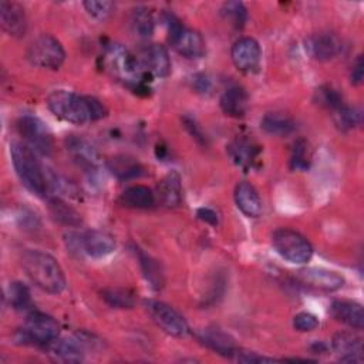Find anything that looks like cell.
Segmentation results:
<instances>
[{
  "label": "cell",
  "mask_w": 364,
  "mask_h": 364,
  "mask_svg": "<svg viewBox=\"0 0 364 364\" xmlns=\"http://www.w3.org/2000/svg\"><path fill=\"white\" fill-rule=\"evenodd\" d=\"M230 57L237 70L243 73H253L260 65L262 50L255 38L242 37L232 46Z\"/></svg>",
  "instance_id": "obj_11"
},
{
  "label": "cell",
  "mask_w": 364,
  "mask_h": 364,
  "mask_svg": "<svg viewBox=\"0 0 364 364\" xmlns=\"http://www.w3.org/2000/svg\"><path fill=\"white\" fill-rule=\"evenodd\" d=\"M262 128L270 135L286 136L294 131L296 124L290 117L284 114L269 112L262 119Z\"/></svg>",
  "instance_id": "obj_28"
},
{
  "label": "cell",
  "mask_w": 364,
  "mask_h": 364,
  "mask_svg": "<svg viewBox=\"0 0 364 364\" xmlns=\"http://www.w3.org/2000/svg\"><path fill=\"white\" fill-rule=\"evenodd\" d=\"M21 266L38 289L51 294H58L65 289V274L51 255L38 249H27L21 256Z\"/></svg>",
  "instance_id": "obj_2"
},
{
  "label": "cell",
  "mask_w": 364,
  "mask_h": 364,
  "mask_svg": "<svg viewBox=\"0 0 364 364\" xmlns=\"http://www.w3.org/2000/svg\"><path fill=\"white\" fill-rule=\"evenodd\" d=\"M46 350L54 358L64 361V363H80L84 360L85 346L82 341L75 336L74 338H55L51 341Z\"/></svg>",
  "instance_id": "obj_18"
},
{
  "label": "cell",
  "mask_w": 364,
  "mask_h": 364,
  "mask_svg": "<svg viewBox=\"0 0 364 364\" xmlns=\"http://www.w3.org/2000/svg\"><path fill=\"white\" fill-rule=\"evenodd\" d=\"M27 58L36 67L58 70L65 60V51L55 37L50 34H41L28 46Z\"/></svg>",
  "instance_id": "obj_8"
},
{
  "label": "cell",
  "mask_w": 364,
  "mask_h": 364,
  "mask_svg": "<svg viewBox=\"0 0 364 364\" xmlns=\"http://www.w3.org/2000/svg\"><path fill=\"white\" fill-rule=\"evenodd\" d=\"M220 13L235 28H242L247 20V10L240 1L223 3Z\"/></svg>",
  "instance_id": "obj_36"
},
{
  "label": "cell",
  "mask_w": 364,
  "mask_h": 364,
  "mask_svg": "<svg viewBox=\"0 0 364 364\" xmlns=\"http://www.w3.org/2000/svg\"><path fill=\"white\" fill-rule=\"evenodd\" d=\"M195 87L199 92H206L209 90V80L205 75L195 77Z\"/></svg>",
  "instance_id": "obj_43"
},
{
  "label": "cell",
  "mask_w": 364,
  "mask_h": 364,
  "mask_svg": "<svg viewBox=\"0 0 364 364\" xmlns=\"http://www.w3.org/2000/svg\"><path fill=\"white\" fill-rule=\"evenodd\" d=\"M145 67L152 75L168 77L171 73V58L168 50L161 44H151L145 53Z\"/></svg>",
  "instance_id": "obj_24"
},
{
  "label": "cell",
  "mask_w": 364,
  "mask_h": 364,
  "mask_svg": "<svg viewBox=\"0 0 364 364\" xmlns=\"http://www.w3.org/2000/svg\"><path fill=\"white\" fill-rule=\"evenodd\" d=\"M145 309L151 316L152 321L166 334H171L173 337H185L189 333L186 320L169 304L149 299L145 300Z\"/></svg>",
  "instance_id": "obj_9"
},
{
  "label": "cell",
  "mask_w": 364,
  "mask_h": 364,
  "mask_svg": "<svg viewBox=\"0 0 364 364\" xmlns=\"http://www.w3.org/2000/svg\"><path fill=\"white\" fill-rule=\"evenodd\" d=\"M81 250L94 259H101L115 250V240L111 235L101 230H88L81 233Z\"/></svg>",
  "instance_id": "obj_17"
},
{
  "label": "cell",
  "mask_w": 364,
  "mask_h": 364,
  "mask_svg": "<svg viewBox=\"0 0 364 364\" xmlns=\"http://www.w3.org/2000/svg\"><path fill=\"white\" fill-rule=\"evenodd\" d=\"M67 149L74 161L88 169H92L98 164V154L95 148L80 136H70L67 139Z\"/></svg>",
  "instance_id": "obj_23"
},
{
  "label": "cell",
  "mask_w": 364,
  "mask_h": 364,
  "mask_svg": "<svg viewBox=\"0 0 364 364\" xmlns=\"http://www.w3.org/2000/svg\"><path fill=\"white\" fill-rule=\"evenodd\" d=\"M196 337L203 346H206L212 351L218 353L219 355L235 357V354L237 351L235 338L220 328L205 327L196 333Z\"/></svg>",
  "instance_id": "obj_15"
},
{
  "label": "cell",
  "mask_w": 364,
  "mask_h": 364,
  "mask_svg": "<svg viewBox=\"0 0 364 364\" xmlns=\"http://www.w3.org/2000/svg\"><path fill=\"white\" fill-rule=\"evenodd\" d=\"M314 101L327 109L336 111L337 108H340L344 102H343V97L341 94L333 88L331 85H321L314 91Z\"/></svg>",
  "instance_id": "obj_35"
},
{
  "label": "cell",
  "mask_w": 364,
  "mask_h": 364,
  "mask_svg": "<svg viewBox=\"0 0 364 364\" xmlns=\"http://www.w3.org/2000/svg\"><path fill=\"white\" fill-rule=\"evenodd\" d=\"M47 107L57 118L71 124L92 122L107 115L105 105L97 98L67 90L53 91L47 97Z\"/></svg>",
  "instance_id": "obj_1"
},
{
  "label": "cell",
  "mask_w": 364,
  "mask_h": 364,
  "mask_svg": "<svg viewBox=\"0 0 364 364\" xmlns=\"http://www.w3.org/2000/svg\"><path fill=\"white\" fill-rule=\"evenodd\" d=\"M138 252H135L138 255V260L142 269V273L146 279V282L149 283V286L154 290H159L164 286V272L161 267V263L154 259L152 256H149L148 253L142 252L141 249H136Z\"/></svg>",
  "instance_id": "obj_26"
},
{
  "label": "cell",
  "mask_w": 364,
  "mask_h": 364,
  "mask_svg": "<svg viewBox=\"0 0 364 364\" xmlns=\"http://www.w3.org/2000/svg\"><path fill=\"white\" fill-rule=\"evenodd\" d=\"M166 26L169 43L179 54L192 60L203 55L205 41L198 31L185 27L173 14L166 16Z\"/></svg>",
  "instance_id": "obj_7"
},
{
  "label": "cell",
  "mask_w": 364,
  "mask_h": 364,
  "mask_svg": "<svg viewBox=\"0 0 364 364\" xmlns=\"http://www.w3.org/2000/svg\"><path fill=\"white\" fill-rule=\"evenodd\" d=\"M109 169L119 179H131L144 173V166L134 158L115 156L109 161Z\"/></svg>",
  "instance_id": "obj_31"
},
{
  "label": "cell",
  "mask_w": 364,
  "mask_h": 364,
  "mask_svg": "<svg viewBox=\"0 0 364 364\" xmlns=\"http://www.w3.org/2000/svg\"><path fill=\"white\" fill-rule=\"evenodd\" d=\"M60 337V324L51 316L30 310L26 323L14 334L17 343L24 346L47 347L51 341Z\"/></svg>",
  "instance_id": "obj_5"
},
{
  "label": "cell",
  "mask_w": 364,
  "mask_h": 364,
  "mask_svg": "<svg viewBox=\"0 0 364 364\" xmlns=\"http://www.w3.org/2000/svg\"><path fill=\"white\" fill-rule=\"evenodd\" d=\"M229 156L232 158V161L240 166V168H249L252 166L253 161L256 159L257 154H259V146L253 145L249 141H243V139H237L235 142H232L228 148Z\"/></svg>",
  "instance_id": "obj_27"
},
{
  "label": "cell",
  "mask_w": 364,
  "mask_h": 364,
  "mask_svg": "<svg viewBox=\"0 0 364 364\" xmlns=\"http://www.w3.org/2000/svg\"><path fill=\"white\" fill-rule=\"evenodd\" d=\"M297 277L303 283L323 291H336L344 284V277L341 274L324 267L301 269L297 272Z\"/></svg>",
  "instance_id": "obj_13"
},
{
  "label": "cell",
  "mask_w": 364,
  "mask_h": 364,
  "mask_svg": "<svg viewBox=\"0 0 364 364\" xmlns=\"http://www.w3.org/2000/svg\"><path fill=\"white\" fill-rule=\"evenodd\" d=\"M196 216L200 219V220H203L205 223H209V225H218V222H219V218H218V213L213 210V209H210V208H199L198 210H196Z\"/></svg>",
  "instance_id": "obj_42"
},
{
  "label": "cell",
  "mask_w": 364,
  "mask_h": 364,
  "mask_svg": "<svg viewBox=\"0 0 364 364\" xmlns=\"http://www.w3.org/2000/svg\"><path fill=\"white\" fill-rule=\"evenodd\" d=\"M235 358L237 361H240V363H269V361H276L274 358L263 357V355H259L255 351H246V350H240V348H237V351L235 354Z\"/></svg>",
  "instance_id": "obj_40"
},
{
  "label": "cell",
  "mask_w": 364,
  "mask_h": 364,
  "mask_svg": "<svg viewBox=\"0 0 364 364\" xmlns=\"http://www.w3.org/2000/svg\"><path fill=\"white\" fill-rule=\"evenodd\" d=\"M11 162L21 183L37 196H44L48 191V181L34 151L24 142H11Z\"/></svg>",
  "instance_id": "obj_3"
},
{
  "label": "cell",
  "mask_w": 364,
  "mask_h": 364,
  "mask_svg": "<svg viewBox=\"0 0 364 364\" xmlns=\"http://www.w3.org/2000/svg\"><path fill=\"white\" fill-rule=\"evenodd\" d=\"M17 129L23 139L34 152L41 155H50L53 151V136L46 124L33 117V115H23L17 121Z\"/></svg>",
  "instance_id": "obj_10"
},
{
  "label": "cell",
  "mask_w": 364,
  "mask_h": 364,
  "mask_svg": "<svg viewBox=\"0 0 364 364\" xmlns=\"http://www.w3.org/2000/svg\"><path fill=\"white\" fill-rule=\"evenodd\" d=\"M331 316L353 328L361 330L364 327V311L363 306L351 300H334L330 307Z\"/></svg>",
  "instance_id": "obj_20"
},
{
  "label": "cell",
  "mask_w": 364,
  "mask_h": 364,
  "mask_svg": "<svg viewBox=\"0 0 364 364\" xmlns=\"http://www.w3.org/2000/svg\"><path fill=\"white\" fill-rule=\"evenodd\" d=\"M307 144L306 141L300 139L294 144L293 146V152L290 156V168L291 169H297V171H303L309 168V149H307Z\"/></svg>",
  "instance_id": "obj_38"
},
{
  "label": "cell",
  "mask_w": 364,
  "mask_h": 364,
  "mask_svg": "<svg viewBox=\"0 0 364 364\" xmlns=\"http://www.w3.org/2000/svg\"><path fill=\"white\" fill-rule=\"evenodd\" d=\"M341 40L328 31L311 34L306 40V51L317 61H328L337 57L341 51Z\"/></svg>",
  "instance_id": "obj_12"
},
{
  "label": "cell",
  "mask_w": 364,
  "mask_h": 364,
  "mask_svg": "<svg viewBox=\"0 0 364 364\" xmlns=\"http://www.w3.org/2000/svg\"><path fill=\"white\" fill-rule=\"evenodd\" d=\"M0 24L4 33L11 37L20 38L26 34L27 18L24 9L16 1L0 3Z\"/></svg>",
  "instance_id": "obj_14"
},
{
  "label": "cell",
  "mask_w": 364,
  "mask_h": 364,
  "mask_svg": "<svg viewBox=\"0 0 364 364\" xmlns=\"http://www.w3.org/2000/svg\"><path fill=\"white\" fill-rule=\"evenodd\" d=\"M363 81H364V61H363V55H358L351 68L350 82L353 85H361Z\"/></svg>",
  "instance_id": "obj_41"
},
{
  "label": "cell",
  "mask_w": 364,
  "mask_h": 364,
  "mask_svg": "<svg viewBox=\"0 0 364 364\" xmlns=\"http://www.w3.org/2000/svg\"><path fill=\"white\" fill-rule=\"evenodd\" d=\"M121 200L128 208L146 209L155 203V193L145 185H132L122 192Z\"/></svg>",
  "instance_id": "obj_25"
},
{
  "label": "cell",
  "mask_w": 364,
  "mask_h": 364,
  "mask_svg": "<svg viewBox=\"0 0 364 364\" xmlns=\"http://www.w3.org/2000/svg\"><path fill=\"white\" fill-rule=\"evenodd\" d=\"M131 27L134 30V33L142 38H148L152 36L154 33V17H152V13L144 7V6H139L136 9L132 10L131 13Z\"/></svg>",
  "instance_id": "obj_32"
},
{
  "label": "cell",
  "mask_w": 364,
  "mask_h": 364,
  "mask_svg": "<svg viewBox=\"0 0 364 364\" xmlns=\"http://www.w3.org/2000/svg\"><path fill=\"white\" fill-rule=\"evenodd\" d=\"M333 350L343 363L363 361V340L360 336L348 331L337 333L331 341Z\"/></svg>",
  "instance_id": "obj_16"
},
{
  "label": "cell",
  "mask_w": 364,
  "mask_h": 364,
  "mask_svg": "<svg viewBox=\"0 0 364 364\" xmlns=\"http://www.w3.org/2000/svg\"><path fill=\"white\" fill-rule=\"evenodd\" d=\"M158 198L166 208H176L182 202V183L178 172L172 171L158 183Z\"/></svg>",
  "instance_id": "obj_21"
},
{
  "label": "cell",
  "mask_w": 364,
  "mask_h": 364,
  "mask_svg": "<svg viewBox=\"0 0 364 364\" xmlns=\"http://www.w3.org/2000/svg\"><path fill=\"white\" fill-rule=\"evenodd\" d=\"M107 304L115 309H131L135 306V294L124 287H107L101 291Z\"/></svg>",
  "instance_id": "obj_34"
},
{
  "label": "cell",
  "mask_w": 364,
  "mask_h": 364,
  "mask_svg": "<svg viewBox=\"0 0 364 364\" xmlns=\"http://www.w3.org/2000/svg\"><path fill=\"white\" fill-rule=\"evenodd\" d=\"M7 300L9 304L14 309V310H20V311H30L31 309V294L28 287L21 283V282H13L10 283L9 289H7Z\"/></svg>",
  "instance_id": "obj_33"
},
{
  "label": "cell",
  "mask_w": 364,
  "mask_h": 364,
  "mask_svg": "<svg viewBox=\"0 0 364 364\" xmlns=\"http://www.w3.org/2000/svg\"><path fill=\"white\" fill-rule=\"evenodd\" d=\"M333 121L340 131H351L361 125L363 112L357 107L343 104L340 108L333 111Z\"/></svg>",
  "instance_id": "obj_30"
},
{
  "label": "cell",
  "mask_w": 364,
  "mask_h": 364,
  "mask_svg": "<svg viewBox=\"0 0 364 364\" xmlns=\"http://www.w3.org/2000/svg\"><path fill=\"white\" fill-rule=\"evenodd\" d=\"M235 202L243 215L247 218H259L262 215L263 206L262 199L256 188L246 181H242L235 188Z\"/></svg>",
  "instance_id": "obj_19"
},
{
  "label": "cell",
  "mask_w": 364,
  "mask_h": 364,
  "mask_svg": "<svg viewBox=\"0 0 364 364\" xmlns=\"http://www.w3.org/2000/svg\"><path fill=\"white\" fill-rule=\"evenodd\" d=\"M311 348H313V351L317 354V353H323V351H326L327 346H326L323 341H316V343H314V346H313Z\"/></svg>",
  "instance_id": "obj_44"
},
{
  "label": "cell",
  "mask_w": 364,
  "mask_h": 364,
  "mask_svg": "<svg viewBox=\"0 0 364 364\" xmlns=\"http://www.w3.org/2000/svg\"><path fill=\"white\" fill-rule=\"evenodd\" d=\"M105 63L117 78L127 82L136 91L145 90V82L151 73L145 64L129 50L119 44H112L107 48Z\"/></svg>",
  "instance_id": "obj_4"
},
{
  "label": "cell",
  "mask_w": 364,
  "mask_h": 364,
  "mask_svg": "<svg viewBox=\"0 0 364 364\" xmlns=\"http://www.w3.org/2000/svg\"><path fill=\"white\" fill-rule=\"evenodd\" d=\"M82 6L85 7L90 16H92L95 20H100V21L107 20L114 11V3L107 0H102V1L87 0L82 3Z\"/></svg>",
  "instance_id": "obj_37"
},
{
  "label": "cell",
  "mask_w": 364,
  "mask_h": 364,
  "mask_svg": "<svg viewBox=\"0 0 364 364\" xmlns=\"http://www.w3.org/2000/svg\"><path fill=\"white\" fill-rule=\"evenodd\" d=\"M48 209L54 220L67 225V226H78L81 223V215L68 203H65L60 198H53L48 200Z\"/></svg>",
  "instance_id": "obj_29"
},
{
  "label": "cell",
  "mask_w": 364,
  "mask_h": 364,
  "mask_svg": "<svg viewBox=\"0 0 364 364\" xmlns=\"http://www.w3.org/2000/svg\"><path fill=\"white\" fill-rule=\"evenodd\" d=\"M249 107L247 92L240 87L228 88L220 97V108L222 111L233 118L243 117Z\"/></svg>",
  "instance_id": "obj_22"
},
{
  "label": "cell",
  "mask_w": 364,
  "mask_h": 364,
  "mask_svg": "<svg viewBox=\"0 0 364 364\" xmlns=\"http://www.w3.org/2000/svg\"><path fill=\"white\" fill-rule=\"evenodd\" d=\"M272 245L274 250L287 262L303 264L313 256V247L310 242L296 230L280 228L272 235Z\"/></svg>",
  "instance_id": "obj_6"
},
{
  "label": "cell",
  "mask_w": 364,
  "mask_h": 364,
  "mask_svg": "<svg viewBox=\"0 0 364 364\" xmlns=\"http://www.w3.org/2000/svg\"><path fill=\"white\" fill-rule=\"evenodd\" d=\"M317 326H318V318L314 314L307 311H301L296 314L293 318V327L303 333L313 331L314 328H317Z\"/></svg>",
  "instance_id": "obj_39"
}]
</instances>
